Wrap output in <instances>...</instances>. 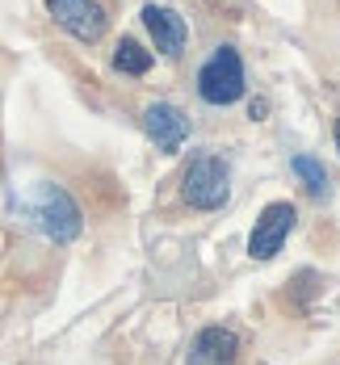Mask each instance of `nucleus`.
I'll list each match as a JSON object with an SVG mask.
<instances>
[{
	"instance_id": "nucleus-1",
	"label": "nucleus",
	"mask_w": 340,
	"mask_h": 365,
	"mask_svg": "<svg viewBox=\"0 0 340 365\" xmlns=\"http://www.w3.org/2000/svg\"><path fill=\"white\" fill-rule=\"evenodd\" d=\"M244 59H239V51L235 46H219L206 63H202V72H197V97L206 101V106H215V110H223V106H235L239 97H244Z\"/></svg>"
},
{
	"instance_id": "nucleus-2",
	"label": "nucleus",
	"mask_w": 340,
	"mask_h": 365,
	"mask_svg": "<svg viewBox=\"0 0 340 365\" xmlns=\"http://www.w3.org/2000/svg\"><path fill=\"white\" fill-rule=\"evenodd\" d=\"M181 197H185L193 210H223L231 202V168L219 155H197L185 168V181H181Z\"/></svg>"
},
{
	"instance_id": "nucleus-3",
	"label": "nucleus",
	"mask_w": 340,
	"mask_h": 365,
	"mask_svg": "<svg viewBox=\"0 0 340 365\" xmlns=\"http://www.w3.org/2000/svg\"><path fill=\"white\" fill-rule=\"evenodd\" d=\"M30 215L42 227V235H51L55 244H72L76 235H80V227H84L80 206L68 197V189H59V185H38Z\"/></svg>"
},
{
	"instance_id": "nucleus-4",
	"label": "nucleus",
	"mask_w": 340,
	"mask_h": 365,
	"mask_svg": "<svg viewBox=\"0 0 340 365\" xmlns=\"http://www.w3.org/2000/svg\"><path fill=\"white\" fill-rule=\"evenodd\" d=\"M294 222H299V210L290 202H269L261 210V219H257V227H252V235H248V256L252 260H273L282 252L286 235L294 231Z\"/></svg>"
},
{
	"instance_id": "nucleus-5",
	"label": "nucleus",
	"mask_w": 340,
	"mask_h": 365,
	"mask_svg": "<svg viewBox=\"0 0 340 365\" xmlns=\"http://www.w3.org/2000/svg\"><path fill=\"white\" fill-rule=\"evenodd\" d=\"M46 13L55 17L59 30H68L80 42H97L105 34V21H110L97 0H46Z\"/></svg>"
},
{
	"instance_id": "nucleus-6",
	"label": "nucleus",
	"mask_w": 340,
	"mask_h": 365,
	"mask_svg": "<svg viewBox=\"0 0 340 365\" xmlns=\"http://www.w3.org/2000/svg\"><path fill=\"white\" fill-rule=\"evenodd\" d=\"M143 130H148V139L164 155H177L189 139V118L172 101H151L148 110H143Z\"/></svg>"
},
{
	"instance_id": "nucleus-7",
	"label": "nucleus",
	"mask_w": 340,
	"mask_h": 365,
	"mask_svg": "<svg viewBox=\"0 0 340 365\" xmlns=\"http://www.w3.org/2000/svg\"><path fill=\"white\" fill-rule=\"evenodd\" d=\"M139 17H143V26H148L155 51L168 55V59H181V51H185V42H189L185 17H181L177 9H168V4H143Z\"/></svg>"
},
{
	"instance_id": "nucleus-8",
	"label": "nucleus",
	"mask_w": 340,
	"mask_h": 365,
	"mask_svg": "<svg viewBox=\"0 0 340 365\" xmlns=\"http://www.w3.org/2000/svg\"><path fill=\"white\" fill-rule=\"evenodd\" d=\"M193 353L197 357H206V361H215V365H231L235 361V353H239V336L231 328H202L197 331V340H193Z\"/></svg>"
},
{
	"instance_id": "nucleus-9",
	"label": "nucleus",
	"mask_w": 340,
	"mask_h": 365,
	"mask_svg": "<svg viewBox=\"0 0 340 365\" xmlns=\"http://www.w3.org/2000/svg\"><path fill=\"white\" fill-rule=\"evenodd\" d=\"M113 68L122 76H148L151 72V51L143 42H135V38H122V42L113 46Z\"/></svg>"
},
{
	"instance_id": "nucleus-10",
	"label": "nucleus",
	"mask_w": 340,
	"mask_h": 365,
	"mask_svg": "<svg viewBox=\"0 0 340 365\" xmlns=\"http://www.w3.org/2000/svg\"><path fill=\"white\" fill-rule=\"evenodd\" d=\"M290 168H294V177H299L302 185H306V193L311 197H328V173H324V164L315 160V155H294L290 160Z\"/></svg>"
},
{
	"instance_id": "nucleus-11",
	"label": "nucleus",
	"mask_w": 340,
	"mask_h": 365,
	"mask_svg": "<svg viewBox=\"0 0 340 365\" xmlns=\"http://www.w3.org/2000/svg\"><path fill=\"white\" fill-rule=\"evenodd\" d=\"M336 151H340V118H336Z\"/></svg>"
}]
</instances>
